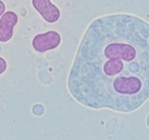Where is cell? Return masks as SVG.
Masks as SVG:
<instances>
[{"mask_svg":"<svg viewBox=\"0 0 149 140\" xmlns=\"http://www.w3.org/2000/svg\"><path fill=\"white\" fill-rule=\"evenodd\" d=\"M78 103L132 112L149 98V26L130 14L95 19L84 33L67 81Z\"/></svg>","mask_w":149,"mask_h":140,"instance_id":"cell-1","label":"cell"},{"mask_svg":"<svg viewBox=\"0 0 149 140\" xmlns=\"http://www.w3.org/2000/svg\"><path fill=\"white\" fill-rule=\"evenodd\" d=\"M62 37L59 32L54 30L38 33L32 40V46L37 53H46L49 50L56 49L61 44Z\"/></svg>","mask_w":149,"mask_h":140,"instance_id":"cell-2","label":"cell"},{"mask_svg":"<svg viewBox=\"0 0 149 140\" xmlns=\"http://www.w3.org/2000/svg\"><path fill=\"white\" fill-rule=\"evenodd\" d=\"M32 6L40 13L45 22L53 24L61 17L59 8L51 2V0H32Z\"/></svg>","mask_w":149,"mask_h":140,"instance_id":"cell-3","label":"cell"},{"mask_svg":"<svg viewBox=\"0 0 149 140\" xmlns=\"http://www.w3.org/2000/svg\"><path fill=\"white\" fill-rule=\"evenodd\" d=\"M18 23V16L13 11L4 12L0 17V42L6 43L14 34V28Z\"/></svg>","mask_w":149,"mask_h":140,"instance_id":"cell-4","label":"cell"},{"mask_svg":"<svg viewBox=\"0 0 149 140\" xmlns=\"http://www.w3.org/2000/svg\"><path fill=\"white\" fill-rule=\"evenodd\" d=\"M8 69V63H6V59L0 57V75H2Z\"/></svg>","mask_w":149,"mask_h":140,"instance_id":"cell-5","label":"cell"},{"mask_svg":"<svg viewBox=\"0 0 149 140\" xmlns=\"http://www.w3.org/2000/svg\"><path fill=\"white\" fill-rule=\"evenodd\" d=\"M6 12V4L2 0H0V17L3 15V13Z\"/></svg>","mask_w":149,"mask_h":140,"instance_id":"cell-6","label":"cell"}]
</instances>
